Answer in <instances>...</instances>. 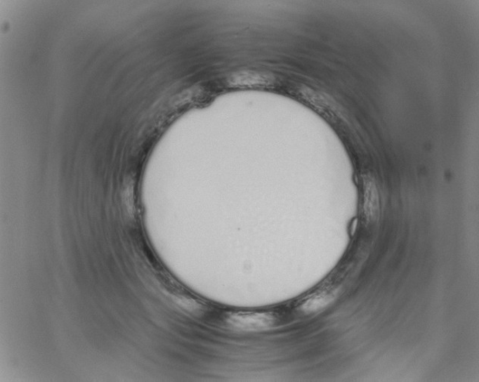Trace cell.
I'll use <instances>...</instances> for the list:
<instances>
[{
	"label": "cell",
	"mask_w": 479,
	"mask_h": 382,
	"mask_svg": "<svg viewBox=\"0 0 479 382\" xmlns=\"http://www.w3.org/2000/svg\"><path fill=\"white\" fill-rule=\"evenodd\" d=\"M232 82L236 86H269L273 82V79L270 76L263 75L256 73H243L235 76Z\"/></svg>",
	"instance_id": "2"
},
{
	"label": "cell",
	"mask_w": 479,
	"mask_h": 382,
	"mask_svg": "<svg viewBox=\"0 0 479 382\" xmlns=\"http://www.w3.org/2000/svg\"><path fill=\"white\" fill-rule=\"evenodd\" d=\"M226 322L228 326L236 330L260 331L273 327L275 318L269 312H240L230 315Z\"/></svg>",
	"instance_id": "1"
}]
</instances>
